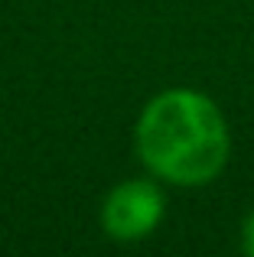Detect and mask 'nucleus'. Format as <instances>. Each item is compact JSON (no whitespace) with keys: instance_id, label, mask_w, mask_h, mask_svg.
<instances>
[{"instance_id":"nucleus-1","label":"nucleus","mask_w":254,"mask_h":257,"mask_svg":"<svg viewBox=\"0 0 254 257\" xmlns=\"http://www.w3.org/2000/svg\"><path fill=\"white\" fill-rule=\"evenodd\" d=\"M134 147L153 179L179 189L215 182L231 160L225 111L199 88H166L137 114Z\"/></svg>"},{"instance_id":"nucleus-2","label":"nucleus","mask_w":254,"mask_h":257,"mask_svg":"<svg viewBox=\"0 0 254 257\" xmlns=\"http://www.w3.org/2000/svg\"><path fill=\"white\" fill-rule=\"evenodd\" d=\"M166 218L163 182L153 176L121 179L101 202V231L117 244L147 241Z\"/></svg>"},{"instance_id":"nucleus-3","label":"nucleus","mask_w":254,"mask_h":257,"mask_svg":"<svg viewBox=\"0 0 254 257\" xmlns=\"http://www.w3.org/2000/svg\"><path fill=\"white\" fill-rule=\"evenodd\" d=\"M241 251L248 257H254V208L244 215V221H241Z\"/></svg>"}]
</instances>
